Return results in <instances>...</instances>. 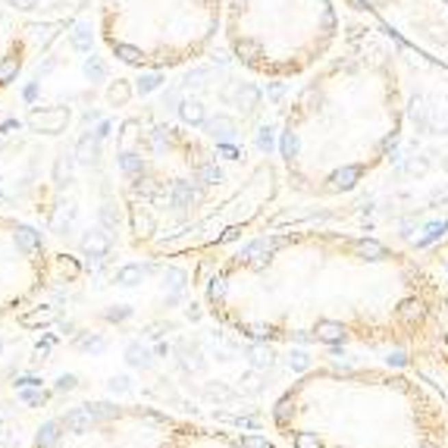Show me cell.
Wrapping results in <instances>:
<instances>
[{
  "mask_svg": "<svg viewBox=\"0 0 448 448\" xmlns=\"http://www.w3.org/2000/svg\"><path fill=\"white\" fill-rule=\"evenodd\" d=\"M69 119V110H63V107H57V110H41V113H32L29 123L35 125V129H45V132H60L63 125H66Z\"/></svg>",
  "mask_w": 448,
  "mask_h": 448,
  "instance_id": "1",
  "label": "cell"
},
{
  "mask_svg": "<svg viewBox=\"0 0 448 448\" xmlns=\"http://www.w3.org/2000/svg\"><path fill=\"white\" fill-rule=\"evenodd\" d=\"M342 336H345V329H342V323H336V320H320V323H316V338H320V342L336 345V342H342Z\"/></svg>",
  "mask_w": 448,
  "mask_h": 448,
  "instance_id": "2",
  "label": "cell"
},
{
  "mask_svg": "<svg viewBox=\"0 0 448 448\" xmlns=\"http://www.w3.org/2000/svg\"><path fill=\"white\" fill-rule=\"evenodd\" d=\"M423 304L420 301H404L401 308H398V316H401L404 323H420V320H423Z\"/></svg>",
  "mask_w": 448,
  "mask_h": 448,
  "instance_id": "3",
  "label": "cell"
},
{
  "mask_svg": "<svg viewBox=\"0 0 448 448\" xmlns=\"http://www.w3.org/2000/svg\"><path fill=\"white\" fill-rule=\"evenodd\" d=\"M173 198H176L179 207H188L191 201H195V191H191L188 182H176V185H173Z\"/></svg>",
  "mask_w": 448,
  "mask_h": 448,
  "instance_id": "4",
  "label": "cell"
},
{
  "mask_svg": "<svg viewBox=\"0 0 448 448\" xmlns=\"http://www.w3.org/2000/svg\"><path fill=\"white\" fill-rule=\"evenodd\" d=\"M95 151H97V145L91 141V135H85V138L79 141V147H75V157H79L82 163H91L95 160Z\"/></svg>",
  "mask_w": 448,
  "mask_h": 448,
  "instance_id": "5",
  "label": "cell"
},
{
  "mask_svg": "<svg viewBox=\"0 0 448 448\" xmlns=\"http://www.w3.org/2000/svg\"><path fill=\"white\" fill-rule=\"evenodd\" d=\"M198 179L204 185H216L223 179V173H220V166H216V163H204V166L198 169Z\"/></svg>",
  "mask_w": 448,
  "mask_h": 448,
  "instance_id": "6",
  "label": "cell"
},
{
  "mask_svg": "<svg viewBox=\"0 0 448 448\" xmlns=\"http://www.w3.org/2000/svg\"><path fill=\"white\" fill-rule=\"evenodd\" d=\"M16 73H19V60H16V57H7L3 63H0V85H3V82H13Z\"/></svg>",
  "mask_w": 448,
  "mask_h": 448,
  "instance_id": "7",
  "label": "cell"
},
{
  "mask_svg": "<svg viewBox=\"0 0 448 448\" xmlns=\"http://www.w3.org/2000/svg\"><path fill=\"white\" fill-rule=\"evenodd\" d=\"M116 57L125 60V63H141V51L132 45H116Z\"/></svg>",
  "mask_w": 448,
  "mask_h": 448,
  "instance_id": "8",
  "label": "cell"
},
{
  "mask_svg": "<svg viewBox=\"0 0 448 448\" xmlns=\"http://www.w3.org/2000/svg\"><path fill=\"white\" fill-rule=\"evenodd\" d=\"M251 360H254V367H266L273 360V354H270V348H264V345H254L251 348Z\"/></svg>",
  "mask_w": 448,
  "mask_h": 448,
  "instance_id": "9",
  "label": "cell"
},
{
  "mask_svg": "<svg viewBox=\"0 0 448 448\" xmlns=\"http://www.w3.org/2000/svg\"><path fill=\"white\" fill-rule=\"evenodd\" d=\"M107 97H110V103H125L129 101V85H125V82H116V85L107 91Z\"/></svg>",
  "mask_w": 448,
  "mask_h": 448,
  "instance_id": "10",
  "label": "cell"
},
{
  "mask_svg": "<svg viewBox=\"0 0 448 448\" xmlns=\"http://www.w3.org/2000/svg\"><path fill=\"white\" fill-rule=\"evenodd\" d=\"M295 448H323V442L316 439L314 433H298L295 436Z\"/></svg>",
  "mask_w": 448,
  "mask_h": 448,
  "instance_id": "11",
  "label": "cell"
},
{
  "mask_svg": "<svg viewBox=\"0 0 448 448\" xmlns=\"http://www.w3.org/2000/svg\"><path fill=\"white\" fill-rule=\"evenodd\" d=\"M85 251H88V254H103V251H107V238H103V236L85 238Z\"/></svg>",
  "mask_w": 448,
  "mask_h": 448,
  "instance_id": "12",
  "label": "cell"
},
{
  "mask_svg": "<svg viewBox=\"0 0 448 448\" xmlns=\"http://www.w3.org/2000/svg\"><path fill=\"white\" fill-rule=\"evenodd\" d=\"M19 245H23V248L25 251H35L38 248V236H35V232H32V229H19Z\"/></svg>",
  "mask_w": 448,
  "mask_h": 448,
  "instance_id": "13",
  "label": "cell"
},
{
  "mask_svg": "<svg viewBox=\"0 0 448 448\" xmlns=\"http://www.w3.org/2000/svg\"><path fill=\"white\" fill-rule=\"evenodd\" d=\"M116 279H119V282H129V286H132V279H141V266H125V270H119Z\"/></svg>",
  "mask_w": 448,
  "mask_h": 448,
  "instance_id": "14",
  "label": "cell"
},
{
  "mask_svg": "<svg viewBox=\"0 0 448 448\" xmlns=\"http://www.w3.org/2000/svg\"><path fill=\"white\" fill-rule=\"evenodd\" d=\"M182 116L188 119V123H201V116H204V113H201L198 103H185V107H182Z\"/></svg>",
  "mask_w": 448,
  "mask_h": 448,
  "instance_id": "15",
  "label": "cell"
},
{
  "mask_svg": "<svg viewBox=\"0 0 448 448\" xmlns=\"http://www.w3.org/2000/svg\"><path fill=\"white\" fill-rule=\"evenodd\" d=\"M288 364H292L295 370H308V367H310V360H308V354H304V351H292Z\"/></svg>",
  "mask_w": 448,
  "mask_h": 448,
  "instance_id": "16",
  "label": "cell"
},
{
  "mask_svg": "<svg viewBox=\"0 0 448 448\" xmlns=\"http://www.w3.org/2000/svg\"><path fill=\"white\" fill-rule=\"evenodd\" d=\"M75 47H79V51H88L91 47V38H88V29H85V25H79V32H75Z\"/></svg>",
  "mask_w": 448,
  "mask_h": 448,
  "instance_id": "17",
  "label": "cell"
},
{
  "mask_svg": "<svg viewBox=\"0 0 448 448\" xmlns=\"http://www.w3.org/2000/svg\"><path fill=\"white\" fill-rule=\"evenodd\" d=\"M123 169L125 173H141V160L135 154H123Z\"/></svg>",
  "mask_w": 448,
  "mask_h": 448,
  "instance_id": "18",
  "label": "cell"
},
{
  "mask_svg": "<svg viewBox=\"0 0 448 448\" xmlns=\"http://www.w3.org/2000/svg\"><path fill=\"white\" fill-rule=\"evenodd\" d=\"M51 310H38V314H32V316H25V320H23V323L25 326H32V323H47V320H51Z\"/></svg>",
  "mask_w": 448,
  "mask_h": 448,
  "instance_id": "19",
  "label": "cell"
},
{
  "mask_svg": "<svg viewBox=\"0 0 448 448\" xmlns=\"http://www.w3.org/2000/svg\"><path fill=\"white\" fill-rule=\"evenodd\" d=\"M85 69H88L91 79H103V63H101V60H88V66H85Z\"/></svg>",
  "mask_w": 448,
  "mask_h": 448,
  "instance_id": "20",
  "label": "cell"
},
{
  "mask_svg": "<svg viewBox=\"0 0 448 448\" xmlns=\"http://www.w3.org/2000/svg\"><path fill=\"white\" fill-rule=\"evenodd\" d=\"M242 445H245V448H270V442L260 439V436H248V439H245Z\"/></svg>",
  "mask_w": 448,
  "mask_h": 448,
  "instance_id": "21",
  "label": "cell"
},
{
  "mask_svg": "<svg viewBox=\"0 0 448 448\" xmlns=\"http://www.w3.org/2000/svg\"><path fill=\"white\" fill-rule=\"evenodd\" d=\"M276 420H279V423H286L288 420V401H279V408H276Z\"/></svg>",
  "mask_w": 448,
  "mask_h": 448,
  "instance_id": "22",
  "label": "cell"
},
{
  "mask_svg": "<svg viewBox=\"0 0 448 448\" xmlns=\"http://www.w3.org/2000/svg\"><path fill=\"white\" fill-rule=\"evenodd\" d=\"M157 75H147V79H141V91H151V88H157Z\"/></svg>",
  "mask_w": 448,
  "mask_h": 448,
  "instance_id": "23",
  "label": "cell"
},
{
  "mask_svg": "<svg viewBox=\"0 0 448 448\" xmlns=\"http://www.w3.org/2000/svg\"><path fill=\"white\" fill-rule=\"evenodd\" d=\"M13 3H16L19 10H32V7H35V0H13Z\"/></svg>",
  "mask_w": 448,
  "mask_h": 448,
  "instance_id": "24",
  "label": "cell"
},
{
  "mask_svg": "<svg viewBox=\"0 0 448 448\" xmlns=\"http://www.w3.org/2000/svg\"><path fill=\"white\" fill-rule=\"evenodd\" d=\"M38 97V85H29V88H25V101H35Z\"/></svg>",
  "mask_w": 448,
  "mask_h": 448,
  "instance_id": "25",
  "label": "cell"
}]
</instances>
